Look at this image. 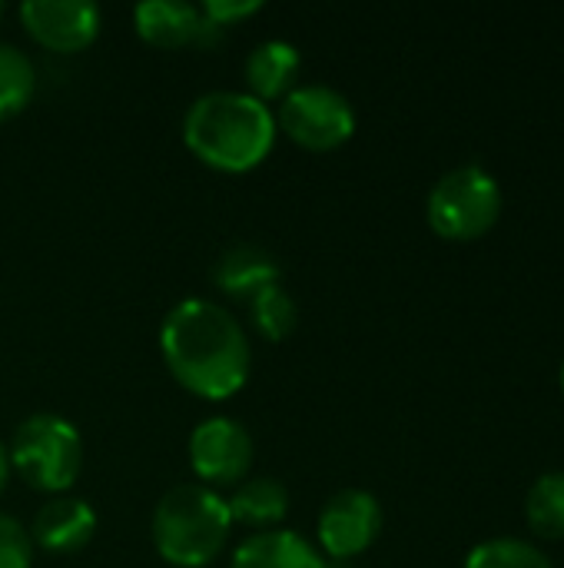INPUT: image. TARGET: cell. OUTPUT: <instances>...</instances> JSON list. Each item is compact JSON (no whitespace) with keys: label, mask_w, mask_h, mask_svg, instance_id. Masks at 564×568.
<instances>
[{"label":"cell","mask_w":564,"mask_h":568,"mask_svg":"<svg viewBox=\"0 0 564 568\" xmlns=\"http://www.w3.org/2000/svg\"><path fill=\"white\" fill-rule=\"evenodd\" d=\"M233 519L226 499L199 483L173 486L153 509V546L156 552L176 568L209 566L226 539H229Z\"/></svg>","instance_id":"obj_3"},{"label":"cell","mask_w":564,"mask_h":568,"mask_svg":"<svg viewBox=\"0 0 564 568\" xmlns=\"http://www.w3.org/2000/svg\"><path fill=\"white\" fill-rule=\"evenodd\" d=\"M249 320H253V326L259 329L263 339L283 343L296 329L299 310H296V300L286 293V286L276 283V286H269V290H263L259 296L249 300Z\"/></svg>","instance_id":"obj_18"},{"label":"cell","mask_w":564,"mask_h":568,"mask_svg":"<svg viewBox=\"0 0 564 568\" xmlns=\"http://www.w3.org/2000/svg\"><path fill=\"white\" fill-rule=\"evenodd\" d=\"M525 519L539 539H564V473H545L525 496Z\"/></svg>","instance_id":"obj_16"},{"label":"cell","mask_w":564,"mask_h":568,"mask_svg":"<svg viewBox=\"0 0 564 568\" xmlns=\"http://www.w3.org/2000/svg\"><path fill=\"white\" fill-rule=\"evenodd\" d=\"M382 532V506L366 489L336 493L319 513V546L329 559L362 556Z\"/></svg>","instance_id":"obj_8"},{"label":"cell","mask_w":564,"mask_h":568,"mask_svg":"<svg viewBox=\"0 0 564 568\" xmlns=\"http://www.w3.org/2000/svg\"><path fill=\"white\" fill-rule=\"evenodd\" d=\"M302 57L299 47H293L289 40H263L249 50L246 57V87L249 97L269 103L276 97H286L289 90H296V77H299Z\"/></svg>","instance_id":"obj_14"},{"label":"cell","mask_w":564,"mask_h":568,"mask_svg":"<svg viewBox=\"0 0 564 568\" xmlns=\"http://www.w3.org/2000/svg\"><path fill=\"white\" fill-rule=\"evenodd\" d=\"M226 506L233 523H243L249 529H276L289 513V493L279 479L259 476L243 483L233 499H226Z\"/></svg>","instance_id":"obj_15"},{"label":"cell","mask_w":564,"mask_h":568,"mask_svg":"<svg viewBox=\"0 0 564 568\" xmlns=\"http://www.w3.org/2000/svg\"><path fill=\"white\" fill-rule=\"evenodd\" d=\"M7 459H10V469H17L30 489L60 496L80 476L83 439L70 419L53 416V413H37V416H27L13 429Z\"/></svg>","instance_id":"obj_4"},{"label":"cell","mask_w":564,"mask_h":568,"mask_svg":"<svg viewBox=\"0 0 564 568\" xmlns=\"http://www.w3.org/2000/svg\"><path fill=\"white\" fill-rule=\"evenodd\" d=\"M229 568H326V559L299 532L266 529L236 546Z\"/></svg>","instance_id":"obj_13"},{"label":"cell","mask_w":564,"mask_h":568,"mask_svg":"<svg viewBox=\"0 0 564 568\" xmlns=\"http://www.w3.org/2000/svg\"><path fill=\"white\" fill-rule=\"evenodd\" d=\"M33 566V539L30 532L7 513H0V568Z\"/></svg>","instance_id":"obj_20"},{"label":"cell","mask_w":564,"mask_h":568,"mask_svg":"<svg viewBox=\"0 0 564 568\" xmlns=\"http://www.w3.org/2000/svg\"><path fill=\"white\" fill-rule=\"evenodd\" d=\"M465 568H552V562L532 542H522V539H489V542H479L469 552Z\"/></svg>","instance_id":"obj_19"},{"label":"cell","mask_w":564,"mask_h":568,"mask_svg":"<svg viewBox=\"0 0 564 568\" xmlns=\"http://www.w3.org/2000/svg\"><path fill=\"white\" fill-rule=\"evenodd\" d=\"M213 283L233 296V300H253L259 296L263 290L283 283V270L276 263L273 253H266L263 246H253V243H236L229 246L216 266H213Z\"/></svg>","instance_id":"obj_11"},{"label":"cell","mask_w":564,"mask_h":568,"mask_svg":"<svg viewBox=\"0 0 564 568\" xmlns=\"http://www.w3.org/2000/svg\"><path fill=\"white\" fill-rule=\"evenodd\" d=\"M276 126L299 146L312 153H326L352 140L356 133V110L349 97L326 83H302L289 90L279 103Z\"/></svg>","instance_id":"obj_6"},{"label":"cell","mask_w":564,"mask_h":568,"mask_svg":"<svg viewBox=\"0 0 564 568\" xmlns=\"http://www.w3.org/2000/svg\"><path fill=\"white\" fill-rule=\"evenodd\" d=\"M189 466L199 486L223 489L246 479L253 466V436L233 416H209L189 436Z\"/></svg>","instance_id":"obj_7"},{"label":"cell","mask_w":564,"mask_h":568,"mask_svg":"<svg viewBox=\"0 0 564 568\" xmlns=\"http://www.w3.org/2000/svg\"><path fill=\"white\" fill-rule=\"evenodd\" d=\"M7 479H10V459H7V449H3V443H0V493H3V486H7Z\"/></svg>","instance_id":"obj_22"},{"label":"cell","mask_w":564,"mask_h":568,"mask_svg":"<svg viewBox=\"0 0 564 568\" xmlns=\"http://www.w3.org/2000/svg\"><path fill=\"white\" fill-rule=\"evenodd\" d=\"M136 33L163 50L203 43V13L186 0H143L133 10Z\"/></svg>","instance_id":"obj_12"},{"label":"cell","mask_w":564,"mask_h":568,"mask_svg":"<svg viewBox=\"0 0 564 568\" xmlns=\"http://www.w3.org/2000/svg\"><path fill=\"white\" fill-rule=\"evenodd\" d=\"M0 17H3V3H0Z\"/></svg>","instance_id":"obj_24"},{"label":"cell","mask_w":564,"mask_h":568,"mask_svg":"<svg viewBox=\"0 0 564 568\" xmlns=\"http://www.w3.org/2000/svg\"><path fill=\"white\" fill-rule=\"evenodd\" d=\"M256 10H263L259 0H206V3L199 7L203 20H206L213 30H226L229 23L246 20V17L256 13Z\"/></svg>","instance_id":"obj_21"},{"label":"cell","mask_w":564,"mask_h":568,"mask_svg":"<svg viewBox=\"0 0 564 568\" xmlns=\"http://www.w3.org/2000/svg\"><path fill=\"white\" fill-rule=\"evenodd\" d=\"M183 143L213 170L246 173L273 153L276 113L243 90H213L186 110Z\"/></svg>","instance_id":"obj_2"},{"label":"cell","mask_w":564,"mask_h":568,"mask_svg":"<svg viewBox=\"0 0 564 568\" xmlns=\"http://www.w3.org/2000/svg\"><path fill=\"white\" fill-rule=\"evenodd\" d=\"M558 386H562V396H564V363H562V369H558Z\"/></svg>","instance_id":"obj_23"},{"label":"cell","mask_w":564,"mask_h":568,"mask_svg":"<svg viewBox=\"0 0 564 568\" xmlns=\"http://www.w3.org/2000/svg\"><path fill=\"white\" fill-rule=\"evenodd\" d=\"M160 353L173 379L199 399L236 396L249 379V339L243 323L209 300L176 303L160 326Z\"/></svg>","instance_id":"obj_1"},{"label":"cell","mask_w":564,"mask_h":568,"mask_svg":"<svg viewBox=\"0 0 564 568\" xmlns=\"http://www.w3.org/2000/svg\"><path fill=\"white\" fill-rule=\"evenodd\" d=\"M23 30L53 53H80L100 33V7L90 0H23Z\"/></svg>","instance_id":"obj_9"},{"label":"cell","mask_w":564,"mask_h":568,"mask_svg":"<svg viewBox=\"0 0 564 568\" xmlns=\"http://www.w3.org/2000/svg\"><path fill=\"white\" fill-rule=\"evenodd\" d=\"M96 532V513L86 499H70L57 496L43 503L30 523V539L33 546L53 552V556H70L80 552Z\"/></svg>","instance_id":"obj_10"},{"label":"cell","mask_w":564,"mask_h":568,"mask_svg":"<svg viewBox=\"0 0 564 568\" xmlns=\"http://www.w3.org/2000/svg\"><path fill=\"white\" fill-rule=\"evenodd\" d=\"M425 216L435 236L452 243L482 240L502 216V186L479 166L465 163L435 180L425 200Z\"/></svg>","instance_id":"obj_5"},{"label":"cell","mask_w":564,"mask_h":568,"mask_svg":"<svg viewBox=\"0 0 564 568\" xmlns=\"http://www.w3.org/2000/svg\"><path fill=\"white\" fill-rule=\"evenodd\" d=\"M33 87L37 73L30 57L13 43H0V123L17 116L30 103Z\"/></svg>","instance_id":"obj_17"}]
</instances>
